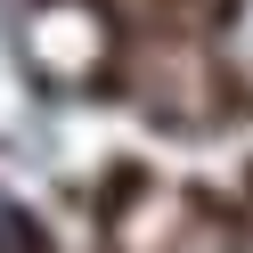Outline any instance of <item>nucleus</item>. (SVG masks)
Returning <instances> with one entry per match:
<instances>
[]
</instances>
